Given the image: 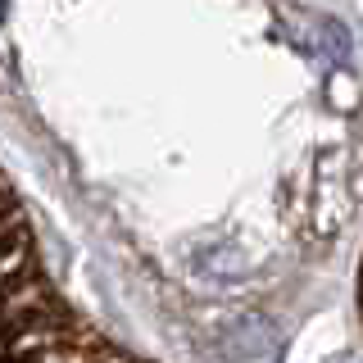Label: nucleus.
I'll use <instances>...</instances> for the list:
<instances>
[{"instance_id": "f257e3e1", "label": "nucleus", "mask_w": 363, "mask_h": 363, "mask_svg": "<svg viewBox=\"0 0 363 363\" xmlns=\"http://www.w3.org/2000/svg\"><path fill=\"white\" fill-rule=\"evenodd\" d=\"M0 363H155L82 309L45 255L23 191L0 168Z\"/></svg>"}, {"instance_id": "f03ea898", "label": "nucleus", "mask_w": 363, "mask_h": 363, "mask_svg": "<svg viewBox=\"0 0 363 363\" xmlns=\"http://www.w3.org/2000/svg\"><path fill=\"white\" fill-rule=\"evenodd\" d=\"M359 323H363V264H359Z\"/></svg>"}]
</instances>
